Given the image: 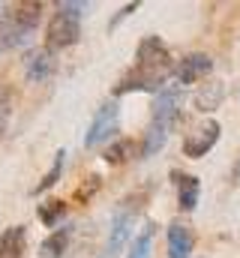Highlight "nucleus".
<instances>
[{
    "mask_svg": "<svg viewBox=\"0 0 240 258\" xmlns=\"http://www.w3.org/2000/svg\"><path fill=\"white\" fill-rule=\"evenodd\" d=\"M51 72H54V57L48 48H33L24 57V75L30 81H45V78H51Z\"/></svg>",
    "mask_w": 240,
    "mask_h": 258,
    "instance_id": "1a4fd4ad",
    "label": "nucleus"
},
{
    "mask_svg": "<svg viewBox=\"0 0 240 258\" xmlns=\"http://www.w3.org/2000/svg\"><path fill=\"white\" fill-rule=\"evenodd\" d=\"M42 18V3H18L9 6L6 15L0 18V54L27 42V36L33 33V27Z\"/></svg>",
    "mask_w": 240,
    "mask_h": 258,
    "instance_id": "7ed1b4c3",
    "label": "nucleus"
},
{
    "mask_svg": "<svg viewBox=\"0 0 240 258\" xmlns=\"http://www.w3.org/2000/svg\"><path fill=\"white\" fill-rule=\"evenodd\" d=\"M192 246H195V234L189 225L174 222L168 228V258H189L192 255Z\"/></svg>",
    "mask_w": 240,
    "mask_h": 258,
    "instance_id": "9d476101",
    "label": "nucleus"
},
{
    "mask_svg": "<svg viewBox=\"0 0 240 258\" xmlns=\"http://www.w3.org/2000/svg\"><path fill=\"white\" fill-rule=\"evenodd\" d=\"M117 132H120V105L117 102H105V105L96 111L90 129H87L84 144H87V147H102V144L111 141Z\"/></svg>",
    "mask_w": 240,
    "mask_h": 258,
    "instance_id": "39448f33",
    "label": "nucleus"
},
{
    "mask_svg": "<svg viewBox=\"0 0 240 258\" xmlns=\"http://www.w3.org/2000/svg\"><path fill=\"white\" fill-rule=\"evenodd\" d=\"M39 219L48 225V228H60L57 222L66 216V201H45V204H39Z\"/></svg>",
    "mask_w": 240,
    "mask_h": 258,
    "instance_id": "2eb2a0df",
    "label": "nucleus"
},
{
    "mask_svg": "<svg viewBox=\"0 0 240 258\" xmlns=\"http://www.w3.org/2000/svg\"><path fill=\"white\" fill-rule=\"evenodd\" d=\"M219 96H222V87H219V84H207V90H204V93H198V96H195V102H198V108H201V111H213V108H216V102H219Z\"/></svg>",
    "mask_w": 240,
    "mask_h": 258,
    "instance_id": "f3484780",
    "label": "nucleus"
},
{
    "mask_svg": "<svg viewBox=\"0 0 240 258\" xmlns=\"http://www.w3.org/2000/svg\"><path fill=\"white\" fill-rule=\"evenodd\" d=\"M153 234H156V225L150 222V225L135 237V243H132V249L126 252V258H150V252H153Z\"/></svg>",
    "mask_w": 240,
    "mask_h": 258,
    "instance_id": "4468645a",
    "label": "nucleus"
},
{
    "mask_svg": "<svg viewBox=\"0 0 240 258\" xmlns=\"http://www.w3.org/2000/svg\"><path fill=\"white\" fill-rule=\"evenodd\" d=\"M105 162H111V165H120L123 159H129V141H117V144H111V147H105Z\"/></svg>",
    "mask_w": 240,
    "mask_h": 258,
    "instance_id": "a211bd4d",
    "label": "nucleus"
},
{
    "mask_svg": "<svg viewBox=\"0 0 240 258\" xmlns=\"http://www.w3.org/2000/svg\"><path fill=\"white\" fill-rule=\"evenodd\" d=\"M216 141H219V123H216V120H204V123H198V126L186 135V141H183V156L201 159V156H207V153L213 150Z\"/></svg>",
    "mask_w": 240,
    "mask_h": 258,
    "instance_id": "423d86ee",
    "label": "nucleus"
},
{
    "mask_svg": "<svg viewBox=\"0 0 240 258\" xmlns=\"http://www.w3.org/2000/svg\"><path fill=\"white\" fill-rule=\"evenodd\" d=\"M180 102H183V87H162L153 99V117H150V126H147V135H144V156H156L162 150V144L168 141V132L177 123L180 114Z\"/></svg>",
    "mask_w": 240,
    "mask_h": 258,
    "instance_id": "f03ea898",
    "label": "nucleus"
},
{
    "mask_svg": "<svg viewBox=\"0 0 240 258\" xmlns=\"http://www.w3.org/2000/svg\"><path fill=\"white\" fill-rule=\"evenodd\" d=\"M69 240H72V228H69V225H60V228H54L51 237L42 240L39 255L42 258H60L66 249H69Z\"/></svg>",
    "mask_w": 240,
    "mask_h": 258,
    "instance_id": "ddd939ff",
    "label": "nucleus"
},
{
    "mask_svg": "<svg viewBox=\"0 0 240 258\" xmlns=\"http://www.w3.org/2000/svg\"><path fill=\"white\" fill-rule=\"evenodd\" d=\"M87 3H57V12L48 24V36H45V48L60 51L78 42L81 36V12Z\"/></svg>",
    "mask_w": 240,
    "mask_h": 258,
    "instance_id": "20e7f679",
    "label": "nucleus"
},
{
    "mask_svg": "<svg viewBox=\"0 0 240 258\" xmlns=\"http://www.w3.org/2000/svg\"><path fill=\"white\" fill-rule=\"evenodd\" d=\"M213 69V60L207 54H186L183 60H177L174 66V78L180 84H195L198 78H204L207 72Z\"/></svg>",
    "mask_w": 240,
    "mask_h": 258,
    "instance_id": "6e6552de",
    "label": "nucleus"
},
{
    "mask_svg": "<svg viewBox=\"0 0 240 258\" xmlns=\"http://www.w3.org/2000/svg\"><path fill=\"white\" fill-rule=\"evenodd\" d=\"M63 156H66L63 150H57V153H54V165H51V168H48V174H45V177L33 186V195H42L45 189H51V186L60 180V171H63Z\"/></svg>",
    "mask_w": 240,
    "mask_h": 258,
    "instance_id": "dca6fc26",
    "label": "nucleus"
},
{
    "mask_svg": "<svg viewBox=\"0 0 240 258\" xmlns=\"http://www.w3.org/2000/svg\"><path fill=\"white\" fill-rule=\"evenodd\" d=\"M27 249V231L24 225H12L0 234V258H21Z\"/></svg>",
    "mask_w": 240,
    "mask_h": 258,
    "instance_id": "f8f14e48",
    "label": "nucleus"
},
{
    "mask_svg": "<svg viewBox=\"0 0 240 258\" xmlns=\"http://www.w3.org/2000/svg\"><path fill=\"white\" fill-rule=\"evenodd\" d=\"M9 108H12V99H9L6 87H0V138L6 132V123H9Z\"/></svg>",
    "mask_w": 240,
    "mask_h": 258,
    "instance_id": "6ab92c4d",
    "label": "nucleus"
},
{
    "mask_svg": "<svg viewBox=\"0 0 240 258\" xmlns=\"http://www.w3.org/2000/svg\"><path fill=\"white\" fill-rule=\"evenodd\" d=\"M234 180L240 183V159H237V165H234Z\"/></svg>",
    "mask_w": 240,
    "mask_h": 258,
    "instance_id": "412c9836",
    "label": "nucleus"
},
{
    "mask_svg": "<svg viewBox=\"0 0 240 258\" xmlns=\"http://www.w3.org/2000/svg\"><path fill=\"white\" fill-rule=\"evenodd\" d=\"M135 9H138V3H129V6H123V9H120V12H117V18L111 21V27L117 24V21H120V18H123V15H129V12H135Z\"/></svg>",
    "mask_w": 240,
    "mask_h": 258,
    "instance_id": "aec40b11",
    "label": "nucleus"
},
{
    "mask_svg": "<svg viewBox=\"0 0 240 258\" xmlns=\"http://www.w3.org/2000/svg\"><path fill=\"white\" fill-rule=\"evenodd\" d=\"M171 180H174V186H177L180 210H192V207L198 204V195H201V183H198V177L183 174V171H174Z\"/></svg>",
    "mask_w": 240,
    "mask_h": 258,
    "instance_id": "9b49d317",
    "label": "nucleus"
},
{
    "mask_svg": "<svg viewBox=\"0 0 240 258\" xmlns=\"http://www.w3.org/2000/svg\"><path fill=\"white\" fill-rule=\"evenodd\" d=\"M174 75V57L171 51L165 48V42L159 36H147L141 39L138 51H135V63L132 69L123 75L117 87H114V96H123V93H132V90H153L159 93L162 84Z\"/></svg>",
    "mask_w": 240,
    "mask_h": 258,
    "instance_id": "f257e3e1",
    "label": "nucleus"
},
{
    "mask_svg": "<svg viewBox=\"0 0 240 258\" xmlns=\"http://www.w3.org/2000/svg\"><path fill=\"white\" fill-rule=\"evenodd\" d=\"M135 213H138V204L123 201V207H120L117 213H114V219H111V237H108V246H105V255L102 258H114L126 246V237L132 231V222H135Z\"/></svg>",
    "mask_w": 240,
    "mask_h": 258,
    "instance_id": "0eeeda50",
    "label": "nucleus"
}]
</instances>
